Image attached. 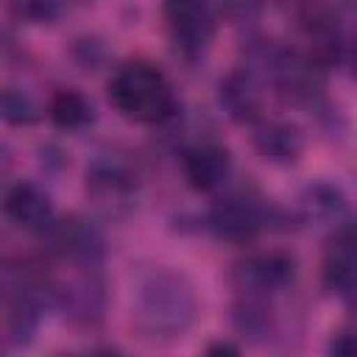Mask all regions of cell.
<instances>
[{
  "instance_id": "cell-1",
  "label": "cell",
  "mask_w": 357,
  "mask_h": 357,
  "mask_svg": "<svg viewBox=\"0 0 357 357\" xmlns=\"http://www.w3.org/2000/svg\"><path fill=\"white\" fill-rule=\"evenodd\" d=\"M195 315H198V296L184 273L159 268L139 282L131 318L142 340L173 343L184 337Z\"/></svg>"
},
{
  "instance_id": "cell-2",
  "label": "cell",
  "mask_w": 357,
  "mask_h": 357,
  "mask_svg": "<svg viewBox=\"0 0 357 357\" xmlns=\"http://www.w3.org/2000/svg\"><path fill=\"white\" fill-rule=\"evenodd\" d=\"M109 98L114 109L134 123L159 126L176 114V95L170 81L148 61L123 64L109 81Z\"/></svg>"
},
{
  "instance_id": "cell-3",
  "label": "cell",
  "mask_w": 357,
  "mask_h": 357,
  "mask_svg": "<svg viewBox=\"0 0 357 357\" xmlns=\"http://www.w3.org/2000/svg\"><path fill=\"white\" fill-rule=\"evenodd\" d=\"M137 187V167L117 153H103L86 167V195L95 212L109 220H120L134 212Z\"/></svg>"
},
{
  "instance_id": "cell-4",
  "label": "cell",
  "mask_w": 357,
  "mask_h": 357,
  "mask_svg": "<svg viewBox=\"0 0 357 357\" xmlns=\"http://www.w3.org/2000/svg\"><path fill=\"white\" fill-rule=\"evenodd\" d=\"M296 259L284 251H259L245 257L234 268V284L240 296L276 298L282 290L293 284Z\"/></svg>"
},
{
  "instance_id": "cell-5",
  "label": "cell",
  "mask_w": 357,
  "mask_h": 357,
  "mask_svg": "<svg viewBox=\"0 0 357 357\" xmlns=\"http://www.w3.org/2000/svg\"><path fill=\"white\" fill-rule=\"evenodd\" d=\"M45 243H47V251H53L56 257L61 259H70L81 268H95L100 254H103V237L100 231L78 218V215H70V218H53L45 229Z\"/></svg>"
},
{
  "instance_id": "cell-6",
  "label": "cell",
  "mask_w": 357,
  "mask_h": 357,
  "mask_svg": "<svg viewBox=\"0 0 357 357\" xmlns=\"http://www.w3.org/2000/svg\"><path fill=\"white\" fill-rule=\"evenodd\" d=\"M162 17L184 53H201L215 33V11L209 0H165Z\"/></svg>"
},
{
  "instance_id": "cell-7",
  "label": "cell",
  "mask_w": 357,
  "mask_h": 357,
  "mask_svg": "<svg viewBox=\"0 0 357 357\" xmlns=\"http://www.w3.org/2000/svg\"><path fill=\"white\" fill-rule=\"evenodd\" d=\"M271 78L276 81L279 92L298 106L312 109L324 98V70L304 53L279 50L271 67Z\"/></svg>"
},
{
  "instance_id": "cell-8",
  "label": "cell",
  "mask_w": 357,
  "mask_h": 357,
  "mask_svg": "<svg viewBox=\"0 0 357 357\" xmlns=\"http://www.w3.org/2000/svg\"><path fill=\"white\" fill-rule=\"evenodd\" d=\"M268 223H271V212L262 204H257L254 198H243V195L220 201L209 215L212 231L218 237L234 240V243L254 240L262 229H268Z\"/></svg>"
},
{
  "instance_id": "cell-9",
  "label": "cell",
  "mask_w": 357,
  "mask_h": 357,
  "mask_svg": "<svg viewBox=\"0 0 357 357\" xmlns=\"http://www.w3.org/2000/svg\"><path fill=\"white\" fill-rule=\"evenodd\" d=\"M0 212L28 231H42L53 220L50 195L31 181H14L0 192Z\"/></svg>"
},
{
  "instance_id": "cell-10",
  "label": "cell",
  "mask_w": 357,
  "mask_h": 357,
  "mask_svg": "<svg viewBox=\"0 0 357 357\" xmlns=\"http://www.w3.org/2000/svg\"><path fill=\"white\" fill-rule=\"evenodd\" d=\"M184 178L198 192H215L220 190L231 176V156L218 142H195L184 151L181 159Z\"/></svg>"
},
{
  "instance_id": "cell-11",
  "label": "cell",
  "mask_w": 357,
  "mask_h": 357,
  "mask_svg": "<svg viewBox=\"0 0 357 357\" xmlns=\"http://www.w3.org/2000/svg\"><path fill=\"white\" fill-rule=\"evenodd\" d=\"M220 106L226 109L229 117L240 120V123H257L262 120V109H265V92L257 81V75L251 70H237L229 73L220 81Z\"/></svg>"
},
{
  "instance_id": "cell-12",
  "label": "cell",
  "mask_w": 357,
  "mask_h": 357,
  "mask_svg": "<svg viewBox=\"0 0 357 357\" xmlns=\"http://www.w3.org/2000/svg\"><path fill=\"white\" fill-rule=\"evenodd\" d=\"M324 284L335 296L349 298L357 284V259H354V234L349 223L335 226V237L324 257Z\"/></svg>"
},
{
  "instance_id": "cell-13",
  "label": "cell",
  "mask_w": 357,
  "mask_h": 357,
  "mask_svg": "<svg viewBox=\"0 0 357 357\" xmlns=\"http://www.w3.org/2000/svg\"><path fill=\"white\" fill-rule=\"evenodd\" d=\"M254 145L262 159L273 165H293L304 153V134L293 123L282 120H257L254 123Z\"/></svg>"
},
{
  "instance_id": "cell-14",
  "label": "cell",
  "mask_w": 357,
  "mask_h": 357,
  "mask_svg": "<svg viewBox=\"0 0 357 357\" xmlns=\"http://www.w3.org/2000/svg\"><path fill=\"white\" fill-rule=\"evenodd\" d=\"M346 212H349V201H346V192L337 184L315 181V184L304 187L301 195H298V215L307 223L340 226L346 220Z\"/></svg>"
},
{
  "instance_id": "cell-15",
  "label": "cell",
  "mask_w": 357,
  "mask_h": 357,
  "mask_svg": "<svg viewBox=\"0 0 357 357\" xmlns=\"http://www.w3.org/2000/svg\"><path fill=\"white\" fill-rule=\"evenodd\" d=\"M61 298H64V307L73 310L70 315L78 318V321H98L103 315V298H106L103 296V282L92 273V268L75 284L64 287Z\"/></svg>"
},
{
  "instance_id": "cell-16",
  "label": "cell",
  "mask_w": 357,
  "mask_h": 357,
  "mask_svg": "<svg viewBox=\"0 0 357 357\" xmlns=\"http://www.w3.org/2000/svg\"><path fill=\"white\" fill-rule=\"evenodd\" d=\"M47 117L56 128L78 131L92 120V103L75 89H59L47 100Z\"/></svg>"
},
{
  "instance_id": "cell-17",
  "label": "cell",
  "mask_w": 357,
  "mask_h": 357,
  "mask_svg": "<svg viewBox=\"0 0 357 357\" xmlns=\"http://www.w3.org/2000/svg\"><path fill=\"white\" fill-rule=\"evenodd\" d=\"M0 117L11 126H31L39 120V106L28 92L8 86L0 92Z\"/></svg>"
},
{
  "instance_id": "cell-18",
  "label": "cell",
  "mask_w": 357,
  "mask_h": 357,
  "mask_svg": "<svg viewBox=\"0 0 357 357\" xmlns=\"http://www.w3.org/2000/svg\"><path fill=\"white\" fill-rule=\"evenodd\" d=\"M81 3H86V0H25V14L47 22V20H59V17L70 14Z\"/></svg>"
},
{
  "instance_id": "cell-19",
  "label": "cell",
  "mask_w": 357,
  "mask_h": 357,
  "mask_svg": "<svg viewBox=\"0 0 357 357\" xmlns=\"http://www.w3.org/2000/svg\"><path fill=\"white\" fill-rule=\"evenodd\" d=\"M329 351H335V354H349V351H351V335H349V332H340L337 340H332Z\"/></svg>"
},
{
  "instance_id": "cell-20",
  "label": "cell",
  "mask_w": 357,
  "mask_h": 357,
  "mask_svg": "<svg viewBox=\"0 0 357 357\" xmlns=\"http://www.w3.org/2000/svg\"><path fill=\"white\" fill-rule=\"evenodd\" d=\"M212 351H231V354H234L237 349H234V346H229V343H218V346H209V354H212Z\"/></svg>"
},
{
  "instance_id": "cell-21",
  "label": "cell",
  "mask_w": 357,
  "mask_h": 357,
  "mask_svg": "<svg viewBox=\"0 0 357 357\" xmlns=\"http://www.w3.org/2000/svg\"><path fill=\"white\" fill-rule=\"evenodd\" d=\"M3 159H6V151H3V148H0V165H3Z\"/></svg>"
}]
</instances>
